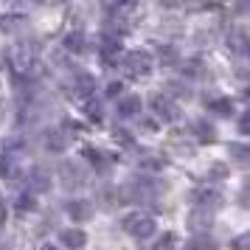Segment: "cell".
<instances>
[{
  "label": "cell",
  "mask_w": 250,
  "mask_h": 250,
  "mask_svg": "<svg viewBox=\"0 0 250 250\" xmlns=\"http://www.w3.org/2000/svg\"><path fill=\"white\" fill-rule=\"evenodd\" d=\"M121 228H124L129 236H135V239H146V236H152V233H155V219H152L149 214H141V211H135V214L124 216Z\"/></svg>",
  "instance_id": "1"
},
{
  "label": "cell",
  "mask_w": 250,
  "mask_h": 250,
  "mask_svg": "<svg viewBox=\"0 0 250 250\" xmlns=\"http://www.w3.org/2000/svg\"><path fill=\"white\" fill-rule=\"evenodd\" d=\"M121 68L132 76V79H141V76H146L149 70H152V57H149L146 51H129L121 62Z\"/></svg>",
  "instance_id": "2"
},
{
  "label": "cell",
  "mask_w": 250,
  "mask_h": 250,
  "mask_svg": "<svg viewBox=\"0 0 250 250\" xmlns=\"http://www.w3.org/2000/svg\"><path fill=\"white\" fill-rule=\"evenodd\" d=\"M121 200H129V203H149V200H155V186H149V183H141V180H129L118 191Z\"/></svg>",
  "instance_id": "3"
},
{
  "label": "cell",
  "mask_w": 250,
  "mask_h": 250,
  "mask_svg": "<svg viewBox=\"0 0 250 250\" xmlns=\"http://www.w3.org/2000/svg\"><path fill=\"white\" fill-rule=\"evenodd\" d=\"M149 104H152V110H155V113H158L160 118H163V121H177V115H180L177 104L171 102V99L166 96V93H155Z\"/></svg>",
  "instance_id": "4"
},
{
  "label": "cell",
  "mask_w": 250,
  "mask_h": 250,
  "mask_svg": "<svg viewBox=\"0 0 250 250\" xmlns=\"http://www.w3.org/2000/svg\"><path fill=\"white\" fill-rule=\"evenodd\" d=\"M191 200L197 203V208H205V211H211V208H219L222 205V194L211 188V186H200V188H194Z\"/></svg>",
  "instance_id": "5"
},
{
  "label": "cell",
  "mask_w": 250,
  "mask_h": 250,
  "mask_svg": "<svg viewBox=\"0 0 250 250\" xmlns=\"http://www.w3.org/2000/svg\"><path fill=\"white\" fill-rule=\"evenodd\" d=\"M37 45L34 42H20V45L14 48V65L20 70H31L37 65Z\"/></svg>",
  "instance_id": "6"
},
{
  "label": "cell",
  "mask_w": 250,
  "mask_h": 250,
  "mask_svg": "<svg viewBox=\"0 0 250 250\" xmlns=\"http://www.w3.org/2000/svg\"><path fill=\"white\" fill-rule=\"evenodd\" d=\"M20 166H23V160H20L17 152H3V158H0V177L17 180L20 177Z\"/></svg>",
  "instance_id": "7"
},
{
  "label": "cell",
  "mask_w": 250,
  "mask_h": 250,
  "mask_svg": "<svg viewBox=\"0 0 250 250\" xmlns=\"http://www.w3.org/2000/svg\"><path fill=\"white\" fill-rule=\"evenodd\" d=\"M211 225H214V214L211 211L194 208L191 214H188V228H194V230H208Z\"/></svg>",
  "instance_id": "8"
},
{
  "label": "cell",
  "mask_w": 250,
  "mask_h": 250,
  "mask_svg": "<svg viewBox=\"0 0 250 250\" xmlns=\"http://www.w3.org/2000/svg\"><path fill=\"white\" fill-rule=\"evenodd\" d=\"M28 186H31V191H48L51 188V174L45 169L34 166V169L28 171Z\"/></svg>",
  "instance_id": "9"
},
{
  "label": "cell",
  "mask_w": 250,
  "mask_h": 250,
  "mask_svg": "<svg viewBox=\"0 0 250 250\" xmlns=\"http://www.w3.org/2000/svg\"><path fill=\"white\" fill-rule=\"evenodd\" d=\"M62 183H65V188H79L82 183V171H79V166H73V163H62Z\"/></svg>",
  "instance_id": "10"
},
{
  "label": "cell",
  "mask_w": 250,
  "mask_h": 250,
  "mask_svg": "<svg viewBox=\"0 0 250 250\" xmlns=\"http://www.w3.org/2000/svg\"><path fill=\"white\" fill-rule=\"evenodd\" d=\"M141 113V99L138 96H124L121 102H118V115H124V118H132V115Z\"/></svg>",
  "instance_id": "11"
},
{
  "label": "cell",
  "mask_w": 250,
  "mask_h": 250,
  "mask_svg": "<svg viewBox=\"0 0 250 250\" xmlns=\"http://www.w3.org/2000/svg\"><path fill=\"white\" fill-rule=\"evenodd\" d=\"M84 242H87V236H84L82 230H76V228H70V230L62 233V245H65V248H82Z\"/></svg>",
  "instance_id": "12"
},
{
  "label": "cell",
  "mask_w": 250,
  "mask_h": 250,
  "mask_svg": "<svg viewBox=\"0 0 250 250\" xmlns=\"http://www.w3.org/2000/svg\"><path fill=\"white\" fill-rule=\"evenodd\" d=\"M186 250H216V242L208 233H200V236H194L188 245H186Z\"/></svg>",
  "instance_id": "13"
},
{
  "label": "cell",
  "mask_w": 250,
  "mask_h": 250,
  "mask_svg": "<svg viewBox=\"0 0 250 250\" xmlns=\"http://www.w3.org/2000/svg\"><path fill=\"white\" fill-rule=\"evenodd\" d=\"M45 146L54 149V152H62V149L68 146V138L62 135L59 129H51V132H48V138H45Z\"/></svg>",
  "instance_id": "14"
},
{
  "label": "cell",
  "mask_w": 250,
  "mask_h": 250,
  "mask_svg": "<svg viewBox=\"0 0 250 250\" xmlns=\"http://www.w3.org/2000/svg\"><path fill=\"white\" fill-rule=\"evenodd\" d=\"M65 48H68V51H73V54L84 51V34H82V31H73V34H68V37H65Z\"/></svg>",
  "instance_id": "15"
},
{
  "label": "cell",
  "mask_w": 250,
  "mask_h": 250,
  "mask_svg": "<svg viewBox=\"0 0 250 250\" xmlns=\"http://www.w3.org/2000/svg\"><path fill=\"white\" fill-rule=\"evenodd\" d=\"M228 45L233 48V51H239V54H245L248 51V37H245V31H233V34L228 37Z\"/></svg>",
  "instance_id": "16"
},
{
  "label": "cell",
  "mask_w": 250,
  "mask_h": 250,
  "mask_svg": "<svg viewBox=\"0 0 250 250\" xmlns=\"http://www.w3.org/2000/svg\"><path fill=\"white\" fill-rule=\"evenodd\" d=\"M20 25H23V17H20V14H3V17H0V28H3V31H17Z\"/></svg>",
  "instance_id": "17"
},
{
  "label": "cell",
  "mask_w": 250,
  "mask_h": 250,
  "mask_svg": "<svg viewBox=\"0 0 250 250\" xmlns=\"http://www.w3.org/2000/svg\"><path fill=\"white\" fill-rule=\"evenodd\" d=\"M102 42H104L102 51H104V57H107V59H113V54L118 51V48H121V40H118V37H113V34H107Z\"/></svg>",
  "instance_id": "18"
},
{
  "label": "cell",
  "mask_w": 250,
  "mask_h": 250,
  "mask_svg": "<svg viewBox=\"0 0 250 250\" xmlns=\"http://www.w3.org/2000/svg\"><path fill=\"white\" fill-rule=\"evenodd\" d=\"M208 110H214V113H219V115H230L233 113V104L228 102V99H216V102L208 104Z\"/></svg>",
  "instance_id": "19"
},
{
  "label": "cell",
  "mask_w": 250,
  "mask_h": 250,
  "mask_svg": "<svg viewBox=\"0 0 250 250\" xmlns=\"http://www.w3.org/2000/svg\"><path fill=\"white\" fill-rule=\"evenodd\" d=\"M194 129H197V132H200V141H208V144H211V141H214V126L211 124H205V121H197V124H194Z\"/></svg>",
  "instance_id": "20"
},
{
  "label": "cell",
  "mask_w": 250,
  "mask_h": 250,
  "mask_svg": "<svg viewBox=\"0 0 250 250\" xmlns=\"http://www.w3.org/2000/svg\"><path fill=\"white\" fill-rule=\"evenodd\" d=\"M68 214L73 216V219H84V216H87V205H84V203H70L68 205Z\"/></svg>",
  "instance_id": "21"
},
{
  "label": "cell",
  "mask_w": 250,
  "mask_h": 250,
  "mask_svg": "<svg viewBox=\"0 0 250 250\" xmlns=\"http://www.w3.org/2000/svg\"><path fill=\"white\" fill-rule=\"evenodd\" d=\"M174 233H163V239H160L158 245H155V250H174Z\"/></svg>",
  "instance_id": "22"
},
{
  "label": "cell",
  "mask_w": 250,
  "mask_h": 250,
  "mask_svg": "<svg viewBox=\"0 0 250 250\" xmlns=\"http://www.w3.org/2000/svg\"><path fill=\"white\" fill-rule=\"evenodd\" d=\"M17 211H34V197L20 194V200H17Z\"/></svg>",
  "instance_id": "23"
},
{
  "label": "cell",
  "mask_w": 250,
  "mask_h": 250,
  "mask_svg": "<svg viewBox=\"0 0 250 250\" xmlns=\"http://www.w3.org/2000/svg\"><path fill=\"white\" fill-rule=\"evenodd\" d=\"M248 245H250L248 233H242V236H236V239H233V242H230V248H233V250H250Z\"/></svg>",
  "instance_id": "24"
},
{
  "label": "cell",
  "mask_w": 250,
  "mask_h": 250,
  "mask_svg": "<svg viewBox=\"0 0 250 250\" xmlns=\"http://www.w3.org/2000/svg\"><path fill=\"white\" fill-rule=\"evenodd\" d=\"M230 155H236L239 163H245V160H248V146H239V144H233V146H230Z\"/></svg>",
  "instance_id": "25"
},
{
  "label": "cell",
  "mask_w": 250,
  "mask_h": 250,
  "mask_svg": "<svg viewBox=\"0 0 250 250\" xmlns=\"http://www.w3.org/2000/svg\"><path fill=\"white\" fill-rule=\"evenodd\" d=\"M84 107H87V115H90V118H96V121L102 118V107H99V102H87Z\"/></svg>",
  "instance_id": "26"
},
{
  "label": "cell",
  "mask_w": 250,
  "mask_h": 250,
  "mask_svg": "<svg viewBox=\"0 0 250 250\" xmlns=\"http://www.w3.org/2000/svg\"><path fill=\"white\" fill-rule=\"evenodd\" d=\"M84 158H90V163H102V152H96V149H84Z\"/></svg>",
  "instance_id": "27"
},
{
  "label": "cell",
  "mask_w": 250,
  "mask_h": 250,
  "mask_svg": "<svg viewBox=\"0 0 250 250\" xmlns=\"http://www.w3.org/2000/svg\"><path fill=\"white\" fill-rule=\"evenodd\" d=\"M121 90H124V87H121V82H113V84H107V96H110V99H115V96H118Z\"/></svg>",
  "instance_id": "28"
},
{
  "label": "cell",
  "mask_w": 250,
  "mask_h": 250,
  "mask_svg": "<svg viewBox=\"0 0 250 250\" xmlns=\"http://www.w3.org/2000/svg\"><path fill=\"white\" fill-rule=\"evenodd\" d=\"M6 214H9V211H6V200H3V197H0V225H3V222H6Z\"/></svg>",
  "instance_id": "29"
},
{
  "label": "cell",
  "mask_w": 250,
  "mask_h": 250,
  "mask_svg": "<svg viewBox=\"0 0 250 250\" xmlns=\"http://www.w3.org/2000/svg\"><path fill=\"white\" fill-rule=\"evenodd\" d=\"M239 126H242V132H248V129H250V118H248V115L242 118V124H239Z\"/></svg>",
  "instance_id": "30"
},
{
  "label": "cell",
  "mask_w": 250,
  "mask_h": 250,
  "mask_svg": "<svg viewBox=\"0 0 250 250\" xmlns=\"http://www.w3.org/2000/svg\"><path fill=\"white\" fill-rule=\"evenodd\" d=\"M37 250H57V248H51V245H40Z\"/></svg>",
  "instance_id": "31"
}]
</instances>
